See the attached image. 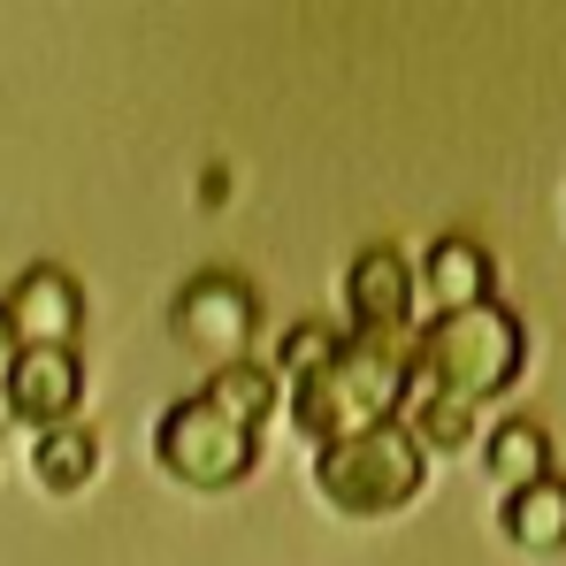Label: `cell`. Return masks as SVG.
Segmentation results:
<instances>
[{
  "mask_svg": "<svg viewBox=\"0 0 566 566\" xmlns=\"http://www.w3.org/2000/svg\"><path fill=\"white\" fill-rule=\"evenodd\" d=\"M85 406V368L77 353H15L0 368V413L31 421V429H62Z\"/></svg>",
  "mask_w": 566,
  "mask_h": 566,
  "instance_id": "cell-5",
  "label": "cell"
},
{
  "mask_svg": "<svg viewBox=\"0 0 566 566\" xmlns=\"http://www.w3.org/2000/svg\"><path fill=\"white\" fill-rule=\"evenodd\" d=\"M154 460L191 490H230V482H245L261 468V437L230 429L207 398H177L161 413V429H154Z\"/></svg>",
  "mask_w": 566,
  "mask_h": 566,
  "instance_id": "cell-4",
  "label": "cell"
},
{
  "mask_svg": "<svg viewBox=\"0 0 566 566\" xmlns=\"http://www.w3.org/2000/svg\"><path fill=\"white\" fill-rule=\"evenodd\" d=\"M8 345H15V337H8V306H0V368H8Z\"/></svg>",
  "mask_w": 566,
  "mask_h": 566,
  "instance_id": "cell-16",
  "label": "cell"
},
{
  "mask_svg": "<svg viewBox=\"0 0 566 566\" xmlns=\"http://www.w3.org/2000/svg\"><path fill=\"white\" fill-rule=\"evenodd\" d=\"M421 474H429V460H421V444H413L398 421L314 452V490H322L337 513H353V521H382V513L413 505V497H421Z\"/></svg>",
  "mask_w": 566,
  "mask_h": 566,
  "instance_id": "cell-3",
  "label": "cell"
},
{
  "mask_svg": "<svg viewBox=\"0 0 566 566\" xmlns=\"http://www.w3.org/2000/svg\"><path fill=\"white\" fill-rule=\"evenodd\" d=\"M177 337H185L191 353H207V360H238L245 353V337H253V291L230 276H199L177 298Z\"/></svg>",
  "mask_w": 566,
  "mask_h": 566,
  "instance_id": "cell-7",
  "label": "cell"
},
{
  "mask_svg": "<svg viewBox=\"0 0 566 566\" xmlns=\"http://www.w3.org/2000/svg\"><path fill=\"white\" fill-rule=\"evenodd\" d=\"M0 306H8V337H23V353H70L77 345L85 291L62 276V269H31Z\"/></svg>",
  "mask_w": 566,
  "mask_h": 566,
  "instance_id": "cell-6",
  "label": "cell"
},
{
  "mask_svg": "<svg viewBox=\"0 0 566 566\" xmlns=\"http://www.w3.org/2000/svg\"><path fill=\"white\" fill-rule=\"evenodd\" d=\"M337 345H345L337 329H322V322H306V329H291V337H283V353H276V368H269V376H291V382H306L314 368H329V353H337Z\"/></svg>",
  "mask_w": 566,
  "mask_h": 566,
  "instance_id": "cell-15",
  "label": "cell"
},
{
  "mask_svg": "<svg viewBox=\"0 0 566 566\" xmlns=\"http://www.w3.org/2000/svg\"><path fill=\"white\" fill-rule=\"evenodd\" d=\"M521 360H528V329L505 306H468V314H444V322L421 329L413 382H429V398H452L474 413L482 398L521 382Z\"/></svg>",
  "mask_w": 566,
  "mask_h": 566,
  "instance_id": "cell-2",
  "label": "cell"
},
{
  "mask_svg": "<svg viewBox=\"0 0 566 566\" xmlns=\"http://www.w3.org/2000/svg\"><path fill=\"white\" fill-rule=\"evenodd\" d=\"M99 468V444L85 421H62V429H39V444H31V474H39V490H54V497H70V490H85Z\"/></svg>",
  "mask_w": 566,
  "mask_h": 566,
  "instance_id": "cell-11",
  "label": "cell"
},
{
  "mask_svg": "<svg viewBox=\"0 0 566 566\" xmlns=\"http://www.w3.org/2000/svg\"><path fill=\"white\" fill-rule=\"evenodd\" d=\"M406 382H413V345L406 337H345L329 353V368L291 382V421H298L306 444L368 437L406 406Z\"/></svg>",
  "mask_w": 566,
  "mask_h": 566,
  "instance_id": "cell-1",
  "label": "cell"
},
{
  "mask_svg": "<svg viewBox=\"0 0 566 566\" xmlns=\"http://www.w3.org/2000/svg\"><path fill=\"white\" fill-rule=\"evenodd\" d=\"M482 468H490V482H505V497H513V490H528V482L552 474V437H544L536 421H505V429L482 444Z\"/></svg>",
  "mask_w": 566,
  "mask_h": 566,
  "instance_id": "cell-13",
  "label": "cell"
},
{
  "mask_svg": "<svg viewBox=\"0 0 566 566\" xmlns=\"http://www.w3.org/2000/svg\"><path fill=\"white\" fill-rule=\"evenodd\" d=\"M413 298H429L437 322H444V314H468V306H490V253H482L474 238H437V245L421 253Z\"/></svg>",
  "mask_w": 566,
  "mask_h": 566,
  "instance_id": "cell-9",
  "label": "cell"
},
{
  "mask_svg": "<svg viewBox=\"0 0 566 566\" xmlns=\"http://www.w3.org/2000/svg\"><path fill=\"white\" fill-rule=\"evenodd\" d=\"M505 536L521 552H566V482L559 474H544V482L505 497Z\"/></svg>",
  "mask_w": 566,
  "mask_h": 566,
  "instance_id": "cell-10",
  "label": "cell"
},
{
  "mask_svg": "<svg viewBox=\"0 0 566 566\" xmlns=\"http://www.w3.org/2000/svg\"><path fill=\"white\" fill-rule=\"evenodd\" d=\"M345 306L360 322V337H406V314H413V269L390 253V245H368L345 276Z\"/></svg>",
  "mask_w": 566,
  "mask_h": 566,
  "instance_id": "cell-8",
  "label": "cell"
},
{
  "mask_svg": "<svg viewBox=\"0 0 566 566\" xmlns=\"http://www.w3.org/2000/svg\"><path fill=\"white\" fill-rule=\"evenodd\" d=\"M406 437L421 444V460H429V452H460V444H474V413H468V406H452V398H421Z\"/></svg>",
  "mask_w": 566,
  "mask_h": 566,
  "instance_id": "cell-14",
  "label": "cell"
},
{
  "mask_svg": "<svg viewBox=\"0 0 566 566\" xmlns=\"http://www.w3.org/2000/svg\"><path fill=\"white\" fill-rule=\"evenodd\" d=\"M230 429H245V437H261V421L276 413V376L269 368H253V360H230V368H214V382L199 390Z\"/></svg>",
  "mask_w": 566,
  "mask_h": 566,
  "instance_id": "cell-12",
  "label": "cell"
}]
</instances>
